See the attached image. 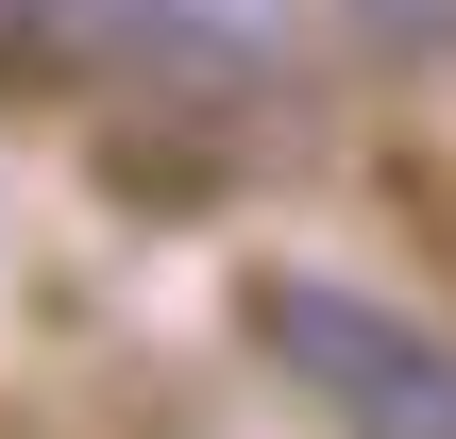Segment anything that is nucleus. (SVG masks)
<instances>
[{
	"instance_id": "f257e3e1",
	"label": "nucleus",
	"mask_w": 456,
	"mask_h": 439,
	"mask_svg": "<svg viewBox=\"0 0 456 439\" xmlns=\"http://www.w3.org/2000/svg\"><path fill=\"white\" fill-rule=\"evenodd\" d=\"M254 355L305 406L372 423V439H456V338L406 321V305H372V288H338V271H271L254 288Z\"/></svg>"
}]
</instances>
